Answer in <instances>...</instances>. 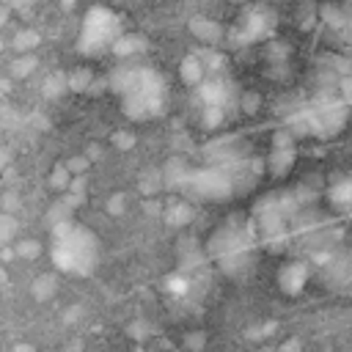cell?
<instances>
[{
  "label": "cell",
  "mask_w": 352,
  "mask_h": 352,
  "mask_svg": "<svg viewBox=\"0 0 352 352\" xmlns=\"http://www.w3.org/2000/svg\"><path fill=\"white\" fill-rule=\"evenodd\" d=\"M275 28V14L267 8V6H250L239 19H236V28H234V36L236 41H261L272 33Z\"/></svg>",
  "instance_id": "52a82bcc"
},
{
  "label": "cell",
  "mask_w": 352,
  "mask_h": 352,
  "mask_svg": "<svg viewBox=\"0 0 352 352\" xmlns=\"http://www.w3.org/2000/svg\"><path fill=\"white\" fill-rule=\"evenodd\" d=\"M107 82L121 96V107L132 121H148L168 107L165 77L151 66H118Z\"/></svg>",
  "instance_id": "6da1fadb"
},
{
  "label": "cell",
  "mask_w": 352,
  "mask_h": 352,
  "mask_svg": "<svg viewBox=\"0 0 352 352\" xmlns=\"http://www.w3.org/2000/svg\"><path fill=\"white\" fill-rule=\"evenodd\" d=\"M124 209V195H113L110 201H107V212H113V214H118Z\"/></svg>",
  "instance_id": "cb8c5ba5"
},
{
  "label": "cell",
  "mask_w": 352,
  "mask_h": 352,
  "mask_svg": "<svg viewBox=\"0 0 352 352\" xmlns=\"http://www.w3.org/2000/svg\"><path fill=\"white\" fill-rule=\"evenodd\" d=\"M190 217H192V206H187V204H176V206L168 209V223L170 226H184Z\"/></svg>",
  "instance_id": "7402d4cb"
},
{
  "label": "cell",
  "mask_w": 352,
  "mask_h": 352,
  "mask_svg": "<svg viewBox=\"0 0 352 352\" xmlns=\"http://www.w3.org/2000/svg\"><path fill=\"white\" fill-rule=\"evenodd\" d=\"M36 66H38L36 55H16V58L11 60V66H8V74H11L14 80H25L28 74H33Z\"/></svg>",
  "instance_id": "e0dca14e"
},
{
  "label": "cell",
  "mask_w": 352,
  "mask_h": 352,
  "mask_svg": "<svg viewBox=\"0 0 352 352\" xmlns=\"http://www.w3.org/2000/svg\"><path fill=\"white\" fill-rule=\"evenodd\" d=\"M209 248H212L214 258L220 261V267L228 270V272H234V270H239L250 258V248H253L250 228H245L234 217L231 223H226L223 228H217V234L212 236V245Z\"/></svg>",
  "instance_id": "8992f818"
},
{
  "label": "cell",
  "mask_w": 352,
  "mask_h": 352,
  "mask_svg": "<svg viewBox=\"0 0 352 352\" xmlns=\"http://www.w3.org/2000/svg\"><path fill=\"white\" fill-rule=\"evenodd\" d=\"M52 261L60 272L69 275H91L99 264V239L82 223H60L52 226Z\"/></svg>",
  "instance_id": "7a4b0ae2"
},
{
  "label": "cell",
  "mask_w": 352,
  "mask_h": 352,
  "mask_svg": "<svg viewBox=\"0 0 352 352\" xmlns=\"http://www.w3.org/2000/svg\"><path fill=\"white\" fill-rule=\"evenodd\" d=\"M278 280H280V289H283L286 294H297V292H302V286L308 283V267H305L302 261H292V264H286V267L280 270Z\"/></svg>",
  "instance_id": "30bf717a"
},
{
  "label": "cell",
  "mask_w": 352,
  "mask_h": 352,
  "mask_svg": "<svg viewBox=\"0 0 352 352\" xmlns=\"http://www.w3.org/2000/svg\"><path fill=\"white\" fill-rule=\"evenodd\" d=\"M94 82V74L88 69H77V72H66V88L69 91H88Z\"/></svg>",
  "instance_id": "ac0fdd59"
},
{
  "label": "cell",
  "mask_w": 352,
  "mask_h": 352,
  "mask_svg": "<svg viewBox=\"0 0 352 352\" xmlns=\"http://www.w3.org/2000/svg\"><path fill=\"white\" fill-rule=\"evenodd\" d=\"M135 143V138L132 135H116V146H121V148H129Z\"/></svg>",
  "instance_id": "d4e9b609"
},
{
  "label": "cell",
  "mask_w": 352,
  "mask_h": 352,
  "mask_svg": "<svg viewBox=\"0 0 352 352\" xmlns=\"http://www.w3.org/2000/svg\"><path fill=\"white\" fill-rule=\"evenodd\" d=\"M69 182H72V173L63 168V162H60V165H55V168L50 170V187H52V190L66 192V190H69Z\"/></svg>",
  "instance_id": "ffe728a7"
},
{
  "label": "cell",
  "mask_w": 352,
  "mask_h": 352,
  "mask_svg": "<svg viewBox=\"0 0 352 352\" xmlns=\"http://www.w3.org/2000/svg\"><path fill=\"white\" fill-rule=\"evenodd\" d=\"M38 41H41L38 30H33V28H22V30L14 33V38H11V50L19 52V55H33V50H36Z\"/></svg>",
  "instance_id": "2e32d148"
},
{
  "label": "cell",
  "mask_w": 352,
  "mask_h": 352,
  "mask_svg": "<svg viewBox=\"0 0 352 352\" xmlns=\"http://www.w3.org/2000/svg\"><path fill=\"white\" fill-rule=\"evenodd\" d=\"M294 160H297L294 138H292L286 129L275 132V135H272V148H270V157H267L270 173H272V176H286V173L292 170Z\"/></svg>",
  "instance_id": "ba28073f"
},
{
  "label": "cell",
  "mask_w": 352,
  "mask_h": 352,
  "mask_svg": "<svg viewBox=\"0 0 352 352\" xmlns=\"http://www.w3.org/2000/svg\"><path fill=\"white\" fill-rule=\"evenodd\" d=\"M72 3H74V0H63V6H66V8H69V6H72Z\"/></svg>",
  "instance_id": "83f0119b"
},
{
  "label": "cell",
  "mask_w": 352,
  "mask_h": 352,
  "mask_svg": "<svg viewBox=\"0 0 352 352\" xmlns=\"http://www.w3.org/2000/svg\"><path fill=\"white\" fill-rule=\"evenodd\" d=\"M190 33L198 36V41L214 47V41H220V25L212 22L209 16H192L190 19Z\"/></svg>",
  "instance_id": "4fadbf2b"
},
{
  "label": "cell",
  "mask_w": 352,
  "mask_h": 352,
  "mask_svg": "<svg viewBox=\"0 0 352 352\" xmlns=\"http://www.w3.org/2000/svg\"><path fill=\"white\" fill-rule=\"evenodd\" d=\"M168 184L184 190L187 195L204 198V201H226L234 195L236 184L234 176L223 168H204V170H184L176 179H168Z\"/></svg>",
  "instance_id": "5b68a950"
},
{
  "label": "cell",
  "mask_w": 352,
  "mask_h": 352,
  "mask_svg": "<svg viewBox=\"0 0 352 352\" xmlns=\"http://www.w3.org/2000/svg\"><path fill=\"white\" fill-rule=\"evenodd\" d=\"M302 118L308 126V135L316 138H333L349 124V104L336 91H322L302 107Z\"/></svg>",
  "instance_id": "277c9868"
},
{
  "label": "cell",
  "mask_w": 352,
  "mask_h": 352,
  "mask_svg": "<svg viewBox=\"0 0 352 352\" xmlns=\"http://www.w3.org/2000/svg\"><path fill=\"white\" fill-rule=\"evenodd\" d=\"M16 253H19L22 258H36V256L41 253V245H38L36 239H22V242H16Z\"/></svg>",
  "instance_id": "603a6c76"
},
{
  "label": "cell",
  "mask_w": 352,
  "mask_h": 352,
  "mask_svg": "<svg viewBox=\"0 0 352 352\" xmlns=\"http://www.w3.org/2000/svg\"><path fill=\"white\" fill-rule=\"evenodd\" d=\"M69 88H66V72H55V74H50L47 80H44V96L47 99H58L60 94H66Z\"/></svg>",
  "instance_id": "d6986e66"
},
{
  "label": "cell",
  "mask_w": 352,
  "mask_h": 352,
  "mask_svg": "<svg viewBox=\"0 0 352 352\" xmlns=\"http://www.w3.org/2000/svg\"><path fill=\"white\" fill-rule=\"evenodd\" d=\"M143 50H146V38L143 36H132V33H121L116 38V44L110 47V52L118 55V58H129V55H138Z\"/></svg>",
  "instance_id": "5bb4252c"
},
{
  "label": "cell",
  "mask_w": 352,
  "mask_h": 352,
  "mask_svg": "<svg viewBox=\"0 0 352 352\" xmlns=\"http://www.w3.org/2000/svg\"><path fill=\"white\" fill-rule=\"evenodd\" d=\"M8 3H11V6H19V8H22V6H30V3H36V0H8Z\"/></svg>",
  "instance_id": "4316f807"
},
{
  "label": "cell",
  "mask_w": 352,
  "mask_h": 352,
  "mask_svg": "<svg viewBox=\"0 0 352 352\" xmlns=\"http://www.w3.org/2000/svg\"><path fill=\"white\" fill-rule=\"evenodd\" d=\"M121 33L124 30H121V19L116 11H110L107 6H91L80 25L77 50L82 55H102L116 44Z\"/></svg>",
  "instance_id": "3957f363"
},
{
  "label": "cell",
  "mask_w": 352,
  "mask_h": 352,
  "mask_svg": "<svg viewBox=\"0 0 352 352\" xmlns=\"http://www.w3.org/2000/svg\"><path fill=\"white\" fill-rule=\"evenodd\" d=\"M179 74H182V82L184 85L198 88L204 82V77H206V66H204V60L198 55H187L182 60V66H179Z\"/></svg>",
  "instance_id": "7c38bea8"
},
{
  "label": "cell",
  "mask_w": 352,
  "mask_h": 352,
  "mask_svg": "<svg viewBox=\"0 0 352 352\" xmlns=\"http://www.w3.org/2000/svg\"><path fill=\"white\" fill-rule=\"evenodd\" d=\"M327 201H330L338 212L352 214V176H344V179L333 182L330 190H327Z\"/></svg>",
  "instance_id": "8fae6325"
},
{
  "label": "cell",
  "mask_w": 352,
  "mask_h": 352,
  "mask_svg": "<svg viewBox=\"0 0 352 352\" xmlns=\"http://www.w3.org/2000/svg\"><path fill=\"white\" fill-rule=\"evenodd\" d=\"M55 292H58V278L52 272H44V275L33 278V283H30V294L38 302H47L50 297H55Z\"/></svg>",
  "instance_id": "9a60e30c"
},
{
  "label": "cell",
  "mask_w": 352,
  "mask_h": 352,
  "mask_svg": "<svg viewBox=\"0 0 352 352\" xmlns=\"http://www.w3.org/2000/svg\"><path fill=\"white\" fill-rule=\"evenodd\" d=\"M16 234V217L8 212H0V245H8Z\"/></svg>",
  "instance_id": "44dd1931"
},
{
  "label": "cell",
  "mask_w": 352,
  "mask_h": 352,
  "mask_svg": "<svg viewBox=\"0 0 352 352\" xmlns=\"http://www.w3.org/2000/svg\"><path fill=\"white\" fill-rule=\"evenodd\" d=\"M195 94H198L201 110H226L231 102V82L220 74H212V77H204Z\"/></svg>",
  "instance_id": "9c48e42d"
},
{
  "label": "cell",
  "mask_w": 352,
  "mask_h": 352,
  "mask_svg": "<svg viewBox=\"0 0 352 352\" xmlns=\"http://www.w3.org/2000/svg\"><path fill=\"white\" fill-rule=\"evenodd\" d=\"M6 165H8V154H6V151H3V148H0V170H3V168H6Z\"/></svg>",
  "instance_id": "484cf974"
},
{
  "label": "cell",
  "mask_w": 352,
  "mask_h": 352,
  "mask_svg": "<svg viewBox=\"0 0 352 352\" xmlns=\"http://www.w3.org/2000/svg\"><path fill=\"white\" fill-rule=\"evenodd\" d=\"M349 121H352V110H349Z\"/></svg>",
  "instance_id": "f1b7e54d"
}]
</instances>
